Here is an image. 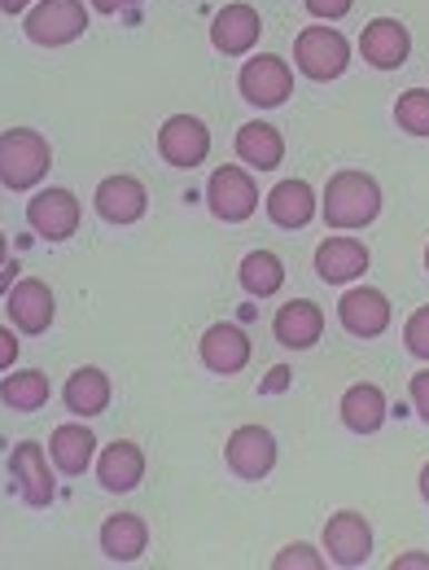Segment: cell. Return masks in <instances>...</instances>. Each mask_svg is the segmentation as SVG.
Wrapping results in <instances>:
<instances>
[{
	"mask_svg": "<svg viewBox=\"0 0 429 570\" xmlns=\"http://www.w3.org/2000/svg\"><path fill=\"white\" fill-rule=\"evenodd\" d=\"M149 212V194L137 176H110L97 185V215L106 224H137Z\"/></svg>",
	"mask_w": 429,
	"mask_h": 570,
	"instance_id": "17",
	"label": "cell"
},
{
	"mask_svg": "<svg viewBox=\"0 0 429 570\" xmlns=\"http://www.w3.org/2000/svg\"><path fill=\"white\" fill-rule=\"evenodd\" d=\"M132 4H141V0H92V9H101V13H123Z\"/></svg>",
	"mask_w": 429,
	"mask_h": 570,
	"instance_id": "37",
	"label": "cell"
},
{
	"mask_svg": "<svg viewBox=\"0 0 429 570\" xmlns=\"http://www.w3.org/2000/svg\"><path fill=\"white\" fill-rule=\"evenodd\" d=\"M316 207H320V198L307 180H281L268 194V215L277 228H307L316 219Z\"/></svg>",
	"mask_w": 429,
	"mask_h": 570,
	"instance_id": "24",
	"label": "cell"
},
{
	"mask_svg": "<svg viewBox=\"0 0 429 570\" xmlns=\"http://www.w3.org/2000/svg\"><path fill=\"white\" fill-rule=\"evenodd\" d=\"M223 461L237 479L259 483L277 470V434L268 426H237L223 443Z\"/></svg>",
	"mask_w": 429,
	"mask_h": 570,
	"instance_id": "5",
	"label": "cell"
},
{
	"mask_svg": "<svg viewBox=\"0 0 429 570\" xmlns=\"http://www.w3.org/2000/svg\"><path fill=\"white\" fill-rule=\"evenodd\" d=\"M421 497H426V504H429V461H426V470H421Z\"/></svg>",
	"mask_w": 429,
	"mask_h": 570,
	"instance_id": "39",
	"label": "cell"
},
{
	"mask_svg": "<svg viewBox=\"0 0 429 570\" xmlns=\"http://www.w3.org/2000/svg\"><path fill=\"white\" fill-rule=\"evenodd\" d=\"M0 404L13 413H40L49 404V377L40 368H18L0 382Z\"/></svg>",
	"mask_w": 429,
	"mask_h": 570,
	"instance_id": "27",
	"label": "cell"
},
{
	"mask_svg": "<svg viewBox=\"0 0 429 570\" xmlns=\"http://www.w3.org/2000/svg\"><path fill=\"white\" fill-rule=\"evenodd\" d=\"M158 154L162 163L171 167H202L207 154H211V132L198 115H171L162 128H158Z\"/></svg>",
	"mask_w": 429,
	"mask_h": 570,
	"instance_id": "10",
	"label": "cell"
},
{
	"mask_svg": "<svg viewBox=\"0 0 429 570\" xmlns=\"http://www.w3.org/2000/svg\"><path fill=\"white\" fill-rule=\"evenodd\" d=\"M293 62L307 79L329 83V79L347 75V67H351V40L342 31H333V27H307L293 40Z\"/></svg>",
	"mask_w": 429,
	"mask_h": 570,
	"instance_id": "3",
	"label": "cell"
},
{
	"mask_svg": "<svg viewBox=\"0 0 429 570\" xmlns=\"http://www.w3.org/2000/svg\"><path fill=\"white\" fill-rule=\"evenodd\" d=\"M92 456H97V434L88 426H58L49 434V461H53V470L58 474H67V479H79L88 465H92Z\"/></svg>",
	"mask_w": 429,
	"mask_h": 570,
	"instance_id": "22",
	"label": "cell"
},
{
	"mask_svg": "<svg viewBox=\"0 0 429 570\" xmlns=\"http://www.w3.org/2000/svg\"><path fill=\"white\" fill-rule=\"evenodd\" d=\"M27 224L44 242H67L79 228V198H74L71 189H40L27 203Z\"/></svg>",
	"mask_w": 429,
	"mask_h": 570,
	"instance_id": "13",
	"label": "cell"
},
{
	"mask_svg": "<svg viewBox=\"0 0 429 570\" xmlns=\"http://www.w3.org/2000/svg\"><path fill=\"white\" fill-rule=\"evenodd\" d=\"M250 334L241 330V325H232V321H219L211 325L207 334H202V364L211 368L214 377H232V373H241L246 364H250Z\"/></svg>",
	"mask_w": 429,
	"mask_h": 570,
	"instance_id": "15",
	"label": "cell"
},
{
	"mask_svg": "<svg viewBox=\"0 0 429 570\" xmlns=\"http://www.w3.org/2000/svg\"><path fill=\"white\" fill-rule=\"evenodd\" d=\"M13 364H18V334L0 325V373L13 368Z\"/></svg>",
	"mask_w": 429,
	"mask_h": 570,
	"instance_id": "34",
	"label": "cell"
},
{
	"mask_svg": "<svg viewBox=\"0 0 429 570\" xmlns=\"http://www.w3.org/2000/svg\"><path fill=\"white\" fill-rule=\"evenodd\" d=\"M97 479H101V488L114 492V497L132 492L144 479V448H137L132 439H119V443L101 448V456H97Z\"/></svg>",
	"mask_w": 429,
	"mask_h": 570,
	"instance_id": "19",
	"label": "cell"
},
{
	"mask_svg": "<svg viewBox=\"0 0 429 570\" xmlns=\"http://www.w3.org/2000/svg\"><path fill=\"white\" fill-rule=\"evenodd\" d=\"M237 158L255 171H277L286 163V137L272 124H246L237 128Z\"/></svg>",
	"mask_w": 429,
	"mask_h": 570,
	"instance_id": "25",
	"label": "cell"
},
{
	"mask_svg": "<svg viewBox=\"0 0 429 570\" xmlns=\"http://www.w3.org/2000/svg\"><path fill=\"white\" fill-rule=\"evenodd\" d=\"M390 298L377 289V285H356L342 294L338 303V316H342V330L356 334V338H381L390 330Z\"/></svg>",
	"mask_w": 429,
	"mask_h": 570,
	"instance_id": "12",
	"label": "cell"
},
{
	"mask_svg": "<svg viewBox=\"0 0 429 570\" xmlns=\"http://www.w3.org/2000/svg\"><path fill=\"white\" fill-rule=\"evenodd\" d=\"M36 0H0V13H27Z\"/></svg>",
	"mask_w": 429,
	"mask_h": 570,
	"instance_id": "38",
	"label": "cell"
},
{
	"mask_svg": "<svg viewBox=\"0 0 429 570\" xmlns=\"http://www.w3.org/2000/svg\"><path fill=\"white\" fill-rule=\"evenodd\" d=\"M302 4H307V13H311L316 22H338V18L351 13L356 0H302Z\"/></svg>",
	"mask_w": 429,
	"mask_h": 570,
	"instance_id": "32",
	"label": "cell"
},
{
	"mask_svg": "<svg viewBox=\"0 0 429 570\" xmlns=\"http://www.w3.org/2000/svg\"><path fill=\"white\" fill-rule=\"evenodd\" d=\"M426 268H429V246H426Z\"/></svg>",
	"mask_w": 429,
	"mask_h": 570,
	"instance_id": "41",
	"label": "cell"
},
{
	"mask_svg": "<svg viewBox=\"0 0 429 570\" xmlns=\"http://www.w3.org/2000/svg\"><path fill=\"white\" fill-rule=\"evenodd\" d=\"M320 212H325V224L338 228V233L368 228V224L381 215V185H377L368 171H338V176H329V185H325Z\"/></svg>",
	"mask_w": 429,
	"mask_h": 570,
	"instance_id": "1",
	"label": "cell"
},
{
	"mask_svg": "<svg viewBox=\"0 0 429 570\" xmlns=\"http://www.w3.org/2000/svg\"><path fill=\"white\" fill-rule=\"evenodd\" d=\"M241 285H246L250 298H272V294L286 285V264H281V255H272V250H250V255L241 259Z\"/></svg>",
	"mask_w": 429,
	"mask_h": 570,
	"instance_id": "28",
	"label": "cell"
},
{
	"mask_svg": "<svg viewBox=\"0 0 429 570\" xmlns=\"http://www.w3.org/2000/svg\"><path fill=\"white\" fill-rule=\"evenodd\" d=\"M342 422H347V430H356V434H377V430L386 426V395H381V386L356 382L342 395Z\"/></svg>",
	"mask_w": 429,
	"mask_h": 570,
	"instance_id": "26",
	"label": "cell"
},
{
	"mask_svg": "<svg viewBox=\"0 0 429 570\" xmlns=\"http://www.w3.org/2000/svg\"><path fill=\"white\" fill-rule=\"evenodd\" d=\"M408 400H412V409H417V417L429 426V368H421L412 382H408Z\"/></svg>",
	"mask_w": 429,
	"mask_h": 570,
	"instance_id": "33",
	"label": "cell"
},
{
	"mask_svg": "<svg viewBox=\"0 0 429 570\" xmlns=\"http://www.w3.org/2000/svg\"><path fill=\"white\" fill-rule=\"evenodd\" d=\"M272 334H277V343H286L289 352H307V347H316L320 334H325V312H320L311 298H293V303H286V307L277 312Z\"/></svg>",
	"mask_w": 429,
	"mask_h": 570,
	"instance_id": "20",
	"label": "cell"
},
{
	"mask_svg": "<svg viewBox=\"0 0 429 570\" xmlns=\"http://www.w3.org/2000/svg\"><path fill=\"white\" fill-rule=\"evenodd\" d=\"M207 207L223 224H241L259 212V185L246 167H214L211 185H207Z\"/></svg>",
	"mask_w": 429,
	"mask_h": 570,
	"instance_id": "7",
	"label": "cell"
},
{
	"mask_svg": "<svg viewBox=\"0 0 429 570\" xmlns=\"http://www.w3.org/2000/svg\"><path fill=\"white\" fill-rule=\"evenodd\" d=\"M149 549V527L141 513H110L101 522V553L110 562H137Z\"/></svg>",
	"mask_w": 429,
	"mask_h": 570,
	"instance_id": "21",
	"label": "cell"
},
{
	"mask_svg": "<svg viewBox=\"0 0 429 570\" xmlns=\"http://www.w3.org/2000/svg\"><path fill=\"white\" fill-rule=\"evenodd\" d=\"M263 36V22L250 4H223L211 22V45L228 58H246Z\"/></svg>",
	"mask_w": 429,
	"mask_h": 570,
	"instance_id": "16",
	"label": "cell"
},
{
	"mask_svg": "<svg viewBox=\"0 0 429 570\" xmlns=\"http://www.w3.org/2000/svg\"><path fill=\"white\" fill-rule=\"evenodd\" d=\"M325 567V558H320V549H311V544H286L277 558H272V570H320Z\"/></svg>",
	"mask_w": 429,
	"mask_h": 570,
	"instance_id": "30",
	"label": "cell"
},
{
	"mask_svg": "<svg viewBox=\"0 0 429 570\" xmlns=\"http://www.w3.org/2000/svg\"><path fill=\"white\" fill-rule=\"evenodd\" d=\"M403 343H408V352H412L417 360H429V303L408 316V325H403Z\"/></svg>",
	"mask_w": 429,
	"mask_h": 570,
	"instance_id": "31",
	"label": "cell"
},
{
	"mask_svg": "<svg viewBox=\"0 0 429 570\" xmlns=\"http://www.w3.org/2000/svg\"><path fill=\"white\" fill-rule=\"evenodd\" d=\"M289 377H293L289 368H272V373H268V382H263V395H277V391H289Z\"/></svg>",
	"mask_w": 429,
	"mask_h": 570,
	"instance_id": "35",
	"label": "cell"
},
{
	"mask_svg": "<svg viewBox=\"0 0 429 570\" xmlns=\"http://www.w3.org/2000/svg\"><path fill=\"white\" fill-rule=\"evenodd\" d=\"M110 395H114V386H110V377L97 364L74 368L71 377H67V391H62V400H67V409H71L74 417H101L110 409Z\"/></svg>",
	"mask_w": 429,
	"mask_h": 570,
	"instance_id": "23",
	"label": "cell"
},
{
	"mask_svg": "<svg viewBox=\"0 0 429 570\" xmlns=\"http://www.w3.org/2000/svg\"><path fill=\"white\" fill-rule=\"evenodd\" d=\"M53 312H58L53 289L40 282V277H22V282L9 289V321H13L18 334H31V338L44 334L53 325Z\"/></svg>",
	"mask_w": 429,
	"mask_h": 570,
	"instance_id": "14",
	"label": "cell"
},
{
	"mask_svg": "<svg viewBox=\"0 0 429 570\" xmlns=\"http://www.w3.org/2000/svg\"><path fill=\"white\" fill-rule=\"evenodd\" d=\"M237 88H241V97H246L250 106L277 110V106H286L289 92H293V71H289V62L281 53H259V58H250V62L241 67Z\"/></svg>",
	"mask_w": 429,
	"mask_h": 570,
	"instance_id": "6",
	"label": "cell"
},
{
	"mask_svg": "<svg viewBox=\"0 0 429 570\" xmlns=\"http://www.w3.org/2000/svg\"><path fill=\"white\" fill-rule=\"evenodd\" d=\"M390 567L395 570H429V553H403V558H395Z\"/></svg>",
	"mask_w": 429,
	"mask_h": 570,
	"instance_id": "36",
	"label": "cell"
},
{
	"mask_svg": "<svg viewBox=\"0 0 429 570\" xmlns=\"http://www.w3.org/2000/svg\"><path fill=\"white\" fill-rule=\"evenodd\" d=\"M316 273L329 285L359 282L368 273V246L359 237H325L316 250Z\"/></svg>",
	"mask_w": 429,
	"mask_h": 570,
	"instance_id": "18",
	"label": "cell"
},
{
	"mask_svg": "<svg viewBox=\"0 0 429 570\" xmlns=\"http://www.w3.org/2000/svg\"><path fill=\"white\" fill-rule=\"evenodd\" d=\"M412 53V36L399 18H372L363 31H359V58L377 71H399Z\"/></svg>",
	"mask_w": 429,
	"mask_h": 570,
	"instance_id": "11",
	"label": "cell"
},
{
	"mask_svg": "<svg viewBox=\"0 0 429 570\" xmlns=\"http://www.w3.org/2000/svg\"><path fill=\"white\" fill-rule=\"evenodd\" d=\"M325 553H329L333 567H363L372 558V527H368V518L356 513V509H338L325 522Z\"/></svg>",
	"mask_w": 429,
	"mask_h": 570,
	"instance_id": "9",
	"label": "cell"
},
{
	"mask_svg": "<svg viewBox=\"0 0 429 570\" xmlns=\"http://www.w3.org/2000/svg\"><path fill=\"white\" fill-rule=\"evenodd\" d=\"M53 171V149L36 128H9L0 132V185L13 194L36 189Z\"/></svg>",
	"mask_w": 429,
	"mask_h": 570,
	"instance_id": "2",
	"label": "cell"
},
{
	"mask_svg": "<svg viewBox=\"0 0 429 570\" xmlns=\"http://www.w3.org/2000/svg\"><path fill=\"white\" fill-rule=\"evenodd\" d=\"M9 479L18 483V492H22V500L31 509H44V504H53V497H58V474H53L49 448H40L31 439L9 452Z\"/></svg>",
	"mask_w": 429,
	"mask_h": 570,
	"instance_id": "8",
	"label": "cell"
},
{
	"mask_svg": "<svg viewBox=\"0 0 429 570\" xmlns=\"http://www.w3.org/2000/svg\"><path fill=\"white\" fill-rule=\"evenodd\" d=\"M27 40L40 49H62L88 31V4L83 0H40L27 13Z\"/></svg>",
	"mask_w": 429,
	"mask_h": 570,
	"instance_id": "4",
	"label": "cell"
},
{
	"mask_svg": "<svg viewBox=\"0 0 429 570\" xmlns=\"http://www.w3.org/2000/svg\"><path fill=\"white\" fill-rule=\"evenodd\" d=\"M395 124L408 137H429V88H408L395 101Z\"/></svg>",
	"mask_w": 429,
	"mask_h": 570,
	"instance_id": "29",
	"label": "cell"
},
{
	"mask_svg": "<svg viewBox=\"0 0 429 570\" xmlns=\"http://www.w3.org/2000/svg\"><path fill=\"white\" fill-rule=\"evenodd\" d=\"M4 259H9V237L0 233V264H4Z\"/></svg>",
	"mask_w": 429,
	"mask_h": 570,
	"instance_id": "40",
	"label": "cell"
}]
</instances>
